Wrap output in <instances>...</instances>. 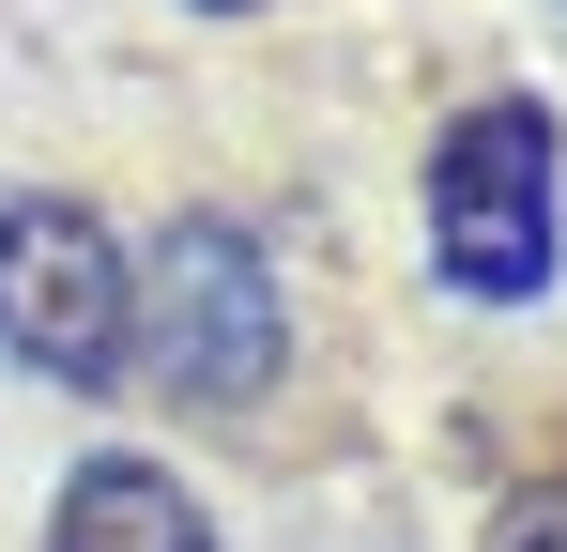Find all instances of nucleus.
Returning a JSON list of instances; mask_svg holds the SVG:
<instances>
[{
    "mask_svg": "<svg viewBox=\"0 0 567 552\" xmlns=\"http://www.w3.org/2000/svg\"><path fill=\"white\" fill-rule=\"evenodd\" d=\"M277 338H291L277 262H261L230 215H169L154 262L123 276V354H154L169 399H215V415L261 399V384H277Z\"/></svg>",
    "mask_w": 567,
    "mask_h": 552,
    "instance_id": "1",
    "label": "nucleus"
},
{
    "mask_svg": "<svg viewBox=\"0 0 567 552\" xmlns=\"http://www.w3.org/2000/svg\"><path fill=\"white\" fill-rule=\"evenodd\" d=\"M430 262L475 307H537L553 292V108L491 92V108L445 123V154H430Z\"/></svg>",
    "mask_w": 567,
    "mask_h": 552,
    "instance_id": "2",
    "label": "nucleus"
},
{
    "mask_svg": "<svg viewBox=\"0 0 567 552\" xmlns=\"http://www.w3.org/2000/svg\"><path fill=\"white\" fill-rule=\"evenodd\" d=\"M0 354L47 368V384L123 368V246L78 200H0Z\"/></svg>",
    "mask_w": 567,
    "mask_h": 552,
    "instance_id": "3",
    "label": "nucleus"
},
{
    "mask_svg": "<svg viewBox=\"0 0 567 552\" xmlns=\"http://www.w3.org/2000/svg\"><path fill=\"white\" fill-rule=\"evenodd\" d=\"M47 552H215V522H199V491H169L154 460H78Z\"/></svg>",
    "mask_w": 567,
    "mask_h": 552,
    "instance_id": "4",
    "label": "nucleus"
},
{
    "mask_svg": "<svg viewBox=\"0 0 567 552\" xmlns=\"http://www.w3.org/2000/svg\"><path fill=\"white\" fill-rule=\"evenodd\" d=\"M506 552H567V476L537 491V507H522V522H506Z\"/></svg>",
    "mask_w": 567,
    "mask_h": 552,
    "instance_id": "5",
    "label": "nucleus"
},
{
    "mask_svg": "<svg viewBox=\"0 0 567 552\" xmlns=\"http://www.w3.org/2000/svg\"><path fill=\"white\" fill-rule=\"evenodd\" d=\"M215 16H261V0H215Z\"/></svg>",
    "mask_w": 567,
    "mask_h": 552,
    "instance_id": "6",
    "label": "nucleus"
}]
</instances>
